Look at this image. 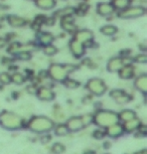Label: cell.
<instances>
[{"instance_id": "obj_32", "label": "cell", "mask_w": 147, "mask_h": 154, "mask_svg": "<svg viewBox=\"0 0 147 154\" xmlns=\"http://www.w3.org/2000/svg\"><path fill=\"white\" fill-rule=\"evenodd\" d=\"M11 83V75L7 72H0V84L1 85H9Z\"/></svg>"}, {"instance_id": "obj_23", "label": "cell", "mask_w": 147, "mask_h": 154, "mask_svg": "<svg viewBox=\"0 0 147 154\" xmlns=\"http://www.w3.org/2000/svg\"><path fill=\"white\" fill-rule=\"evenodd\" d=\"M100 31H101V33L105 36H113L118 32V28L117 26H115L113 24H107L101 27Z\"/></svg>"}, {"instance_id": "obj_2", "label": "cell", "mask_w": 147, "mask_h": 154, "mask_svg": "<svg viewBox=\"0 0 147 154\" xmlns=\"http://www.w3.org/2000/svg\"><path fill=\"white\" fill-rule=\"evenodd\" d=\"M0 127L7 131H17L24 127V122L19 115L3 110L0 112Z\"/></svg>"}, {"instance_id": "obj_24", "label": "cell", "mask_w": 147, "mask_h": 154, "mask_svg": "<svg viewBox=\"0 0 147 154\" xmlns=\"http://www.w3.org/2000/svg\"><path fill=\"white\" fill-rule=\"evenodd\" d=\"M111 3L115 10L121 11L131 4V0H112Z\"/></svg>"}, {"instance_id": "obj_8", "label": "cell", "mask_w": 147, "mask_h": 154, "mask_svg": "<svg viewBox=\"0 0 147 154\" xmlns=\"http://www.w3.org/2000/svg\"><path fill=\"white\" fill-rule=\"evenodd\" d=\"M65 124L67 125L70 133L71 132H79L86 127L82 116H73V117L69 118Z\"/></svg>"}, {"instance_id": "obj_1", "label": "cell", "mask_w": 147, "mask_h": 154, "mask_svg": "<svg viewBox=\"0 0 147 154\" xmlns=\"http://www.w3.org/2000/svg\"><path fill=\"white\" fill-rule=\"evenodd\" d=\"M54 126H56L54 122L51 118L44 115L33 116L26 123L27 129L37 134H47L54 129Z\"/></svg>"}, {"instance_id": "obj_29", "label": "cell", "mask_w": 147, "mask_h": 154, "mask_svg": "<svg viewBox=\"0 0 147 154\" xmlns=\"http://www.w3.org/2000/svg\"><path fill=\"white\" fill-rule=\"evenodd\" d=\"M22 45L20 42H11L7 48V53L10 54H17L19 51H21Z\"/></svg>"}, {"instance_id": "obj_22", "label": "cell", "mask_w": 147, "mask_h": 154, "mask_svg": "<svg viewBox=\"0 0 147 154\" xmlns=\"http://www.w3.org/2000/svg\"><path fill=\"white\" fill-rule=\"evenodd\" d=\"M118 117H119V122H127L131 119H133L135 117H137L136 113L133 110L130 109H124L120 113H118Z\"/></svg>"}, {"instance_id": "obj_16", "label": "cell", "mask_w": 147, "mask_h": 154, "mask_svg": "<svg viewBox=\"0 0 147 154\" xmlns=\"http://www.w3.org/2000/svg\"><path fill=\"white\" fill-rule=\"evenodd\" d=\"M60 27L67 32H76V25L74 23V18L72 15H67L60 18Z\"/></svg>"}, {"instance_id": "obj_30", "label": "cell", "mask_w": 147, "mask_h": 154, "mask_svg": "<svg viewBox=\"0 0 147 154\" xmlns=\"http://www.w3.org/2000/svg\"><path fill=\"white\" fill-rule=\"evenodd\" d=\"M42 51H44V54H47V56H48V57H53V56H54V54H57L59 49H57V48L56 45H54L53 43H51V45H44Z\"/></svg>"}, {"instance_id": "obj_5", "label": "cell", "mask_w": 147, "mask_h": 154, "mask_svg": "<svg viewBox=\"0 0 147 154\" xmlns=\"http://www.w3.org/2000/svg\"><path fill=\"white\" fill-rule=\"evenodd\" d=\"M86 89L91 93L92 95L101 97L107 92L108 87L105 82L100 78H92L86 84Z\"/></svg>"}, {"instance_id": "obj_7", "label": "cell", "mask_w": 147, "mask_h": 154, "mask_svg": "<svg viewBox=\"0 0 147 154\" xmlns=\"http://www.w3.org/2000/svg\"><path fill=\"white\" fill-rule=\"evenodd\" d=\"M110 97L116 102L117 104L120 105H125L128 104L129 102L132 101V97L128 93H126L124 90L121 89H114L110 92Z\"/></svg>"}, {"instance_id": "obj_18", "label": "cell", "mask_w": 147, "mask_h": 154, "mask_svg": "<svg viewBox=\"0 0 147 154\" xmlns=\"http://www.w3.org/2000/svg\"><path fill=\"white\" fill-rule=\"evenodd\" d=\"M7 22L11 27H23L27 24V20L21 16L15 15V14H11L7 16Z\"/></svg>"}, {"instance_id": "obj_6", "label": "cell", "mask_w": 147, "mask_h": 154, "mask_svg": "<svg viewBox=\"0 0 147 154\" xmlns=\"http://www.w3.org/2000/svg\"><path fill=\"white\" fill-rule=\"evenodd\" d=\"M146 13V8L141 5H129L125 9L119 11L118 16L122 19H134L139 18Z\"/></svg>"}, {"instance_id": "obj_10", "label": "cell", "mask_w": 147, "mask_h": 154, "mask_svg": "<svg viewBox=\"0 0 147 154\" xmlns=\"http://www.w3.org/2000/svg\"><path fill=\"white\" fill-rule=\"evenodd\" d=\"M69 48H70V51L72 53V54H73L75 57H77V59L82 57L84 54H85V51H86L85 45L78 42L74 37L71 39L70 43H69Z\"/></svg>"}, {"instance_id": "obj_35", "label": "cell", "mask_w": 147, "mask_h": 154, "mask_svg": "<svg viewBox=\"0 0 147 154\" xmlns=\"http://www.w3.org/2000/svg\"><path fill=\"white\" fill-rule=\"evenodd\" d=\"M134 62L137 63H140V65L146 63H147L146 54H138L137 56H135V57H134Z\"/></svg>"}, {"instance_id": "obj_3", "label": "cell", "mask_w": 147, "mask_h": 154, "mask_svg": "<svg viewBox=\"0 0 147 154\" xmlns=\"http://www.w3.org/2000/svg\"><path fill=\"white\" fill-rule=\"evenodd\" d=\"M118 122H119L118 113L111 110L100 109L93 115V123L102 129H106L107 127Z\"/></svg>"}, {"instance_id": "obj_9", "label": "cell", "mask_w": 147, "mask_h": 154, "mask_svg": "<svg viewBox=\"0 0 147 154\" xmlns=\"http://www.w3.org/2000/svg\"><path fill=\"white\" fill-rule=\"evenodd\" d=\"M74 38L77 39L78 42H80L81 43L85 45V46H87L88 43L93 42L94 39V32L89 29H80L77 30L74 34Z\"/></svg>"}, {"instance_id": "obj_21", "label": "cell", "mask_w": 147, "mask_h": 154, "mask_svg": "<svg viewBox=\"0 0 147 154\" xmlns=\"http://www.w3.org/2000/svg\"><path fill=\"white\" fill-rule=\"evenodd\" d=\"M34 2L37 7L44 10H51L57 5L56 0H34Z\"/></svg>"}, {"instance_id": "obj_34", "label": "cell", "mask_w": 147, "mask_h": 154, "mask_svg": "<svg viewBox=\"0 0 147 154\" xmlns=\"http://www.w3.org/2000/svg\"><path fill=\"white\" fill-rule=\"evenodd\" d=\"M17 59L21 60H29L31 59V54L30 51H19L18 54H15Z\"/></svg>"}, {"instance_id": "obj_26", "label": "cell", "mask_w": 147, "mask_h": 154, "mask_svg": "<svg viewBox=\"0 0 147 154\" xmlns=\"http://www.w3.org/2000/svg\"><path fill=\"white\" fill-rule=\"evenodd\" d=\"M64 84V86L66 88L70 89V90H75V89H78L79 87L81 86V83L79 81L77 80H74V79H71V78H67V79H65L64 81L62 82Z\"/></svg>"}, {"instance_id": "obj_39", "label": "cell", "mask_w": 147, "mask_h": 154, "mask_svg": "<svg viewBox=\"0 0 147 154\" xmlns=\"http://www.w3.org/2000/svg\"><path fill=\"white\" fill-rule=\"evenodd\" d=\"M6 45H7L6 39H5V38H2V37H0V48H4V46Z\"/></svg>"}, {"instance_id": "obj_27", "label": "cell", "mask_w": 147, "mask_h": 154, "mask_svg": "<svg viewBox=\"0 0 147 154\" xmlns=\"http://www.w3.org/2000/svg\"><path fill=\"white\" fill-rule=\"evenodd\" d=\"M75 10H76V8H74V7H71V6L65 7L60 10H57V12L54 13V17H60V18H62V17H64V16L72 15L73 13H75Z\"/></svg>"}, {"instance_id": "obj_13", "label": "cell", "mask_w": 147, "mask_h": 154, "mask_svg": "<svg viewBox=\"0 0 147 154\" xmlns=\"http://www.w3.org/2000/svg\"><path fill=\"white\" fill-rule=\"evenodd\" d=\"M125 59L121 57H111L107 63V71L110 72H118V71L125 65Z\"/></svg>"}, {"instance_id": "obj_41", "label": "cell", "mask_w": 147, "mask_h": 154, "mask_svg": "<svg viewBox=\"0 0 147 154\" xmlns=\"http://www.w3.org/2000/svg\"><path fill=\"white\" fill-rule=\"evenodd\" d=\"M85 154H95V151H90V150H89L88 152H86Z\"/></svg>"}, {"instance_id": "obj_17", "label": "cell", "mask_w": 147, "mask_h": 154, "mask_svg": "<svg viewBox=\"0 0 147 154\" xmlns=\"http://www.w3.org/2000/svg\"><path fill=\"white\" fill-rule=\"evenodd\" d=\"M134 87L137 91L142 93L143 95H146L147 93V75L142 74L139 75L134 81Z\"/></svg>"}, {"instance_id": "obj_19", "label": "cell", "mask_w": 147, "mask_h": 154, "mask_svg": "<svg viewBox=\"0 0 147 154\" xmlns=\"http://www.w3.org/2000/svg\"><path fill=\"white\" fill-rule=\"evenodd\" d=\"M122 125L124 128V131L126 133H131L136 131L138 128L142 125V122H141V120L138 117H135L127 122H124Z\"/></svg>"}, {"instance_id": "obj_37", "label": "cell", "mask_w": 147, "mask_h": 154, "mask_svg": "<svg viewBox=\"0 0 147 154\" xmlns=\"http://www.w3.org/2000/svg\"><path fill=\"white\" fill-rule=\"evenodd\" d=\"M131 54V51L130 49H122V51H121V54H120V57H123V59H127V57L130 56Z\"/></svg>"}, {"instance_id": "obj_11", "label": "cell", "mask_w": 147, "mask_h": 154, "mask_svg": "<svg viewBox=\"0 0 147 154\" xmlns=\"http://www.w3.org/2000/svg\"><path fill=\"white\" fill-rule=\"evenodd\" d=\"M105 133H106V136L110 138H113V139H117L121 137L125 131H124V128H123V125L118 122V123H115L111 126L107 127L105 129Z\"/></svg>"}, {"instance_id": "obj_20", "label": "cell", "mask_w": 147, "mask_h": 154, "mask_svg": "<svg viewBox=\"0 0 147 154\" xmlns=\"http://www.w3.org/2000/svg\"><path fill=\"white\" fill-rule=\"evenodd\" d=\"M54 40V36L51 32H48V31H42L38 34V42L42 46L47 45H51L53 43Z\"/></svg>"}, {"instance_id": "obj_33", "label": "cell", "mask_w": 147, "mask_h": 154, "mask_svg": "<svg viewBox=\"0 0 147 154\" xmlns=\"http://www.w3.org/2000/svg\"><path fill=\"white\" fill-rule=\"evenodd\" d=\"M89 9V4L86 3V2H83V3H80L79 7L75 10V13H78L80 15H84Z\"/></svg>"}, {"instance_id": "obj_12", "label": "cell", "mask_w": 147, "mask_h": 154, "mask_svg": "<svg viewBox=\"0 0 147 154\" xmlns=\"http://www.w3.org/2000/svg\"><path fill=\"white\" fill-rule=\"evenodd\" d=\"M35 95L40 101H44V102L54 101V97H56L54 92L51 88H48V87H39L36 90Z\"/></svg>"}, {"instance_id": "obj_28", "label": "cell", "mask_w": 147, "mask_h": 154, "mask_svg": "<svg viewBox=\"0 0 147 154\" xmlns=\"http://www.w3.org/2000/svg\"><path fill=\"white\" fill-rule=\"evenodd\" d=\"M25 77L21 72H14L12 75H11V83H14L15 85H22L25 82Z\"/></svg>"}, {"instance_id": "obj_40", "label": "cell", "mask_w": 147, "mask_h": 154, "mask_svg": "<svg viewBox=\"0 0 147 154\" xmlns=\"http://www.w3.org/2000/svg\"><path fill=\"white\" fill-rule=\"evenodd\" d=\"M134 154H147V149H146V148H144V149L137 151V152L134 153Z\"/></svg>"}, {"instance_id": "obj_14", "label": "cell", "mask_w": 147, "mask_h": 154, "mask_svg": "<svg viewBox=\"0 0 147 154\" xmlns=\"http://www.w3.org/2000/svg\"><path fill=\"white\" fill-rule=\"evenodd\" d=\"M119 77L123 80H130L135 77V68L131 63H125L119 71Z\"/></svg>"}, {"instance_id": "obj_4", "label": "cell", "mask_w": 147, "mask_h": 154, "mask_svg": "<svg viewBox=\"0 0 147 154\" xmlns=\"http://www.w3.org/2000/svg\"><path fill=\"white\" fill-rule=\"evenodd\" d=\"M77 66L71 63L62 65V63H51L47 69V75L54 82L62 83L65 79H67L69 75L73 72Z\"/></svg>"}, {"instance_id": "obj_36", "label": "cell", "mask_w": 147, "mask_h": 154, "mask_svg": "<svg viewBox=\"0 0 147 154\" xmlns=\"http://www.w3.org/2000/svg\"><path fill=\"white\" fill-rule=\"evenodd\" d=\"M106 136V133H105V130H101V129H97L95 130L93 132V137L95 139H102Z\"/></svg>"}, {"instance_id": "obj_25", "label": "cell", "mask_w": 147, "mask_h": 154, "mask_svg": "<svg viewBox=\"0 0 147 154\" xmlns=\"http://www.w3.org/2000/svg\"><path fill=\"white\" fill-rule=\"evenodd\" d=\"M54 134L57 136H60V137H63V136L68 135L70 131H69L68 127L66 124H57V126L54 127Z\"/></svg>"}, {"instance_id": "obj_38", "label": "cell", "mask_w": 147, "mask_h": 154, "mask_svg": "<svg viewBox=\"0 0 147 154\" xmlns=\"http://www.w3.org/2000/svg\"><path fill=\"white\" fill-rule=\"evenodd\" d=\"M36 88H35V86L34 85H30V86H28L27 87V91L30 93V94H35V92H36Z\"/></svg>"}, {"instance_id": "obj_15", "label": "cell", "mask_w": 147, "mask_h": 154, "mask_svg": "<svg viewBox=\"0 0 147 154\" xmlns=\"http://www.w3.org/2000/svg\"><path fill=\"white\" fill-rule=\"evenodd\" d=\"M97 12L101 16H110L115 12L111 2H100L97 4Z\"/></svg>"}, {"instance_id": "obj_31", "label": "cell", "mask_w": 147, "mask_h": 154, "mask_svg": "<svg viewBox=\"0 0 147 154\" xmlns=\"http://www.w3.org/2000/svg\"><path fill=\"white\" fill-rule=\"evenodd\" d=\"M51 153H54V154H62L66 151V147L64 144L57 142V143H54L53 146H51Z\"/></svg>"}]
</instances>
